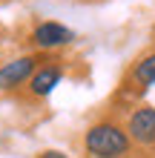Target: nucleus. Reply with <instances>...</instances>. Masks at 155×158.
<instances>
[{
    "label": "nucleus",
    "instance_id": "nucleus-1",
    "mask_svg": "<svg viewBox=\"0 0 155 158\" xmlns=\"http://www.w3.org/2000/svg\"><path fill=\"white\" fill-rule=\"evenodd\" d=\"M129 144H132L129 135L118 124H109V121L89 127L84 135V147L92 158H121V155H126Z\"/></svg>",
    "mask_w": 155,
    "mask_h": 158
},
{
    "label": "nucleus",
    "instance_id": "nucleus-3",
    "mask_svg": "<svg viewBox=\"0 0 155 158\" xmlns=\"http://www.w3.org/2000/svg\"><path fill=\"white\" fill-rule=\"evenodd\" d=\"M75 40V32L66 29L63 23H55V20H46L40 23L38 29L32 32V43L38 49H58V46H66Z\"/></svg>",
    "mask_w": 155,
    "mask_h": 158
},
{
    "label": "nucleus",
    "instance_id": "nucleus-6",
    "mask_svg": "<svg viewBox=\"0 0 155 158\" xmlns=\"http://www.w3.org/2000/svg\"><path fill=\"white\" fill-rule=\"evenodd\" d=\"M132 81L138 83L141 89H147L155 83V52L147 55V58H141L138 63H135V69H132Z\"/></svg>",
    "mask_w": 155,
    "mask_h": 158
},
{
    "label": "nucleus",
    "instance_id": "nucleus-5",
    "mask_svg": "<svg viewBox=\"0 0 155 158\" xmlns=\"http://www.w3.org/2000/svg\"><path fill=\"white\" fill-rule=\"evenodd\" d=\"M60 78H63V69H60V66H55V63H46V66L35 69V75H32V81H29L32 95H38V98L52 95L55 86L60 83Z\"/></svg>",
    "mask_w": 155,
    "mask_h": 158
},
{
    "label": "nucleus",
    "instance_id": "nucleus-2",
    "mask_svg": "<svg viewBox=\"0 0 155 158\" xmlns=\"http://www.w3.org/2000/svg\"><path fill=\"white\" fill-rule=\"evenodd\" d=\"M35 69H38V60L29 58V55L3 63V66H0V89H17V86H23L26 81H32Z\"/></svg>",
    "mask_w": 155,
    "mask_h": 158
},
{
    "label": "nucleus",
    "instance_id": "nucleus-7",
    "mask_svg": "<svg viewBox=\"0 0 155 158\" xmlns=\"http://www.w3.org/2000/svg\"><path fill=\"white\" fill-rule=\"evenodd\" d=\"M38 158H69V155H63V152H58V150H46V152H40Z\"/></svg>",
    "mask_w": 155,
    "mask_h": 158
},
{
    "label": "nucleus",
    "instance_id": "nucleus-4",
    "mask_svg": "<svg viewBox=\"0 0 155 158\" xmlns=\"http://www.w3.org/2000/svg\"><path fill=\"white\" fill-rule=\"evenodd\" d=\"M126 135H129V141L138 144H155V109L152 106L135 109L126 124Z\"/></svg>",
    "mask_w": 155,
    "mask_h": 158
}]
</instances>
